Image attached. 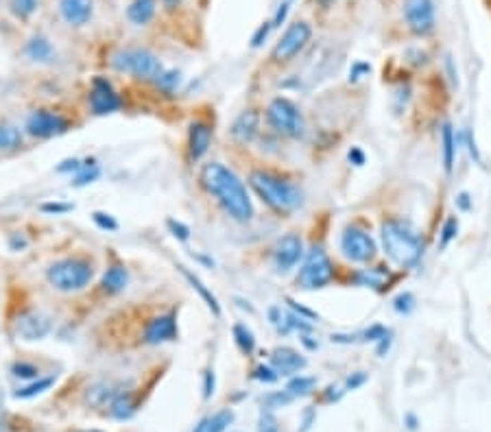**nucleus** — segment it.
<instances>
[{"instance_id":"nucleus-16","label":"nucleus","mask_w":491,"mask_h":432,"mask_svg":"<svg viewBox=\"0 0 491 432\" xmlns=\"http://www.w3.org/2000/svg\"><path fill=\"white\" fill-rule=\"evenodd\" d=\"M232 138L240 144H249L256 140V135L260 133V113L256 109H244L240 111L236 121L230 127Z\"/></svg>"},{"instance_id":"nucleus-51","label":"nucleus","mask_w":491,"mask_h":432,"mask_svg":"<svg viewBox=\"0 0 491 432\" xmlns=\"http://www.w3.org/2000/svg\"><path fill=\"white\" fill-rule=\"evenodd\" d=\"M456 203H459V208H461V210H470V208H472L470 195H467V192H461V195L456 197Z\"/></svg>"},{"instance_id":"nucleus-49","label":"nucleus","mask_w":491,"mask_h":432,"mask_svg":"<svg viewBox=\"0 0 491 432\" xmlns=\"http://www.w3.org/2000/svg\"><path fill=\"white\" fill-rule=\"evenodd\" d=\"M271 27H273V25H262V27L258 29V33L254 35V47H260L262 39H266V35H269Z\"/></svg>"},{"instance_id":"nucleus-32","label":"nucleus","mask_w":491,"mask_h":432,"mask_svg":"<svg viewBox=\"0 0 491 432\" xmlns=\"http://www.w3.org/2000/svg\"><path fill=\"white\" fill-rule=\"evenodd\" d=\"M180 83H182V75L177 70H164L158 79H155V85H158L166 94H173L175 90L180 87Z\"/></svg>"},{"instance_id":"nucleus-13","label":"nucleus","mask_w":491,"mask_h":432,"mask_svg":"<svg viewBox=\"0 0 491 432\" xmlns=\"http://www.w3.org/2000/svg\"><path fill=\"white\" fill-rule=\"evenodd\" d=\"M90 107L97 116H105V113H114L123 107V99L114 90L111 81H107L105 77H97L92 81V90H90Z\"/></svg>"},{"instance_id":"nucleus-12","label":"nucleus","mask_w":491,"mask_h":432,"mask_svg":"<svg viewBox=\"0 0 491 432\" xmlns=\"http://www.w3.org/2000/svg\"><path fill=\"white\" fill-rule=\"evenodd\" d=\"M302 258H304V242H302L299 234H295V232L282 236L273 247V266L280 273L295 269Z\"/></svg>"},{"instance_id":"nucleus-48","label":"nucleus","mask_w":491,"mask_h":432,"mask_svg":"<svg viewBox=\"0 0 491 432\" xmlns=\"http://www.w3.org/2000/svg\"><path fill=\"white\" fill-rule=\"evenodd\" d=\"M349 162L354 164V166H363L365 164V153L359 149V147H352V151H349Z\"/></svg>"},{"instance_id":"nucleus-2","label":"nucleus","mask_w":491,"mask_h":432,"mask_svg":"<svg viewBox=\"0 0 491 432\" xmlns=\"http://www.w3.org/2000/svg\"><path fill=\"white\" fill-rule=\"evenodd\" d=\"M380 240L387 258L402 269L415 266L423 256V238L409 221L387 218L380 227Z\"/></svg>"},{"instance_id":"nucleus-31","label":"nucleus","mask_w":491,"mask_h":432,"mask_svg":"<svg viewBox=\"0 0 491 432\" xmlns=\"http://www.w3.org/2000/svg\"><path fill=\"white\" fill-rule=\"evenodd\" d=\"M53 378H39V380H35L33 384H29V386H25V389H18L15 393H13V397L15 400H31V397H35V395H39V393H44V391H49L51 386H53Z\"/></svg>"},{"instance_id":"nucleus-17","label":"nucleus","mask_w":491,"mask_h":432,"mask_svg":"<svg viewBox=\"0 0 491 432\" xmlns=\"http://www.w3.org/2000/svg\"><path fill=\"white\" fill-rule=\"evenodd\" d=\"M269 360H271V367L280 376H297L306 367V358L293 347H275Z\"/></svg>"},{"instance_id":"nucleus-47","label":"nucleus","mask_w":491,"mask_h":432,"mask_svg":"<svg viewBox=\"0 0 491 432\" xmlns=\"http://www.w3.org/2000/svg\"><path fill=\"white\" fill-rule=\"evenodd\" d=\"M371 68L367 66V63H354V68H352V73H349V81H359V79H363V75L365 73H369Z\"/></svg>"},{"instance_id":"nucleus-1","label":"nucleus","mask_w":491,"mask_h":432,"mask_svg":"<svg viewBox=\"0 0 491 432\" xmlns=\"http://www.w3.org/2000/svg\"><path fill=\"white\" fill-rule=\"evenodd\" d=\"M201 184L204 188L216 197V201L223 206L234 221L247 223L254 218V203L247 192V186L242 184L240 177L220 162H208L201 168Z\"/></svg>"},{"instance_id":"nucleus-11","label":"nucleus","mask_w":491,"mask_h":432,"mask_svg":"<svg viewBox=\"0 0 491 432\" xmlns=\"http://www.w3.org/2000/svg\"><path fill=\"white\" fill-rule=\"evenodd\" d=\"M404 18L415 35H428L435 29V3L433 0H404Z\"/></svg>"},{"instance_id":"nucleus-6","label":"nucleus","mask_w":491,"mask_h":432,"mask_svg":"<svg viewBox=\"0 0 491 432\" xmlns=\"http://www.w3.org/2000/svg\"><path fill=\"white\" fill-rule=\"evenodd\" d=\"M266 123L275 133L286 135V138H302L306 133V121L302 109L286 97H275L269 103V107H266Z\"/></svg>"},{"instance_id":"nucleus-33","label":"nucleus","mask_w":491,"mask_h":432,"mask_svg":"<svg viewBox=\"0 0 491 432\" xmlns=\"http://www.w3.org/2000/svg\"><path fill=\"white\" fill-rule=\"evenodd\" d=\"M232 421H234V413L230 411V408H225V411H218L216 415L210 417L206 432H225Z\"/></svg>"},{"instance_id":"nucleus-20","label":"nucleus","mask_w":491,"mask_h":432,"mask_svg":"<svg viewBox=\"0 0 491 432\" xmlns=\"http://www.w3.org/2000/svg\"><path fill=\"white\" fill-rule=\"evenodd\" d=\"M125 391L123 384H116V382H109V380H101V382H94L90 389H87V404L92 406H109L111 402H114V397Z\"/></svg>"},{"instance_id":"nucleus-43","label":"nucleus","mask_w":491,"mask_h":432,"mask_svg":"<svg viewBox=\"0 0 491 432\" xmlns=\"http://www.w3.org/2000/svg\"><path fill=\"white\" fill-rule=\"evenodd\" d=\"M214 386H216V378H214V371L208 369L204 374V400H210L214 395Z\"/></svg>"},{"instance_id":"nucleus-42","label":"nucleus","mask_w":491,"mask_h":432,"mask_svg":"<svg viewBox=\"0 0 491 432\" xmlns=\"http://www.w3.org/2000/svg\"><path fill=\"white\" fill-rule=\"evenodd\" d=\"M166 225H168V230L173 232V236H175V238H180V240H188V238H190V227H188V225H184L182 221L168 218V221H166Z\"/></svg>"},{"instance_id":"nucleus-14","label":"nucleus","mask_w":491,"mask_h":432,"mask_svg":"<svg viewBox=\"0 0 491 432\" xmlns=\"http://www.w3.org/2000/svg\"><path fill=\"white\" fill-rule=\"evenodd\" d=\"M51 319L44 312L39 310H27V312H22L18 316V321H15V330H18V336L20 338H25V340H39L44 336H49L51 334Z\"/></svg>"},{"instance_id":"nucleus-37","label":"nucleus","mask_w":491,"mask_h":432,"mask_svg":"<svg viewBox=\"0 0 491 432\" xmlns=\"http://www.w3.org/2000/svg\"><path fill=\"white\" fill-rule=\"evenodd\" d=\"M293 400V395L288 393V391H275V393H269L264 397V404H266V408H282V406H286L288 402Z\"/></svg>"},{"instance_id":"nucleus-52","label":"nucleus","mask_w":491,"mask_h":432,"mask_svg":"<svg viewBox=\"0 0 491 432\" xmlns=\"http://www.w3.org/2000/svg\"><path fill=\"white\" fill-rule=\"evenodd\" d=\"M310 424H312V411H306V415H304V428H302V432H306V430L310 428Z\"/></svg>"},{"instance_id":"nucleus-34","label":"nucleus","mask_w":491,"mask_h":432,"mask_svg":"<svg viewBox=\"0 0 491 432\" xmlns=\"http://www.w3.org/2000/svg\"><path fill=\"white\" fill-rule=\"evenodd\" d=\"M9 7H11L13 16L25 20V18L33 16V11L37 9V0H9Z\"/></svg>"},{"instance_id":"nucleus-8","label":"nucleus","mask_w":491,"mask_h":432,"mask_svg":"<svg viewBox=\"0 0 491 432\" xmlns=\"http://www.w3.org/2000/svg\"><path fill=\"white\" fill-rule=\"evenodd\" d=\"M341 252L349 262L367 264L375 258L378 247L367 230H363L359 225H349L341 234Z\"/></svg>"},{"instance_id":"nucleus-9","label":"nucleus","mask_w":491,"mask_h":432,"mask_svg":"<svg viewBox=\"0 0 491 432\" xmlns=\"http://www.w3.org/2000/svg\"><path fill=\"white\" fill-rule=\"evenodd\" d=\"M310 35H312V29H310L308 22H293V25L284 31L280 42L275 44L273 59L278 63L291 61L295 55H299L306 49V44L310 42Z\"/></svg>"},{"instance_id":"nucleus-27","label":"nucleus","mask_w":491,"mask_h":432,"mask_svg":"<svg viewBox=\"0 0 491 432\" xmlns=\"http://www.w3.org/2000/svg\"><path fill=\"white\" fill-rule=\"evenodd\" d=\"M232 332H234V338H236V345L240 347V352L242 354H254V350H256V336H254V332L244 326V323H234V328H232Z\"/></svg>"},{"instance_id":"nucleus-35","label":"nucleus","mask_w":491,"mask_h":432,"mask_svg":"<svg viewBox=\"0 0 491 432\" xmlns=\"http://www.w3.org/2000/svg\"><path fill=\"white\" fill-rule=\"evenodd\" d=\"M13 376L15 378H22V380H33L39 376V369L35 365H31V362H15V365L11 367Z\"/></svg>"},{"instance_id":"nucleus-4","label":"nucleus","mask_w":491,"mask_h":432,"mask_svg":"<svg viewBox=\"0 0 491 432\" xmlns=\"http://www.w3.org/2000/svg\"><path fill=\"white\" fill-rule=\"evenodd\" d=\"M94 278V266L85 258H63L46 269V280L61 292L83 290Z\"/></svg>"},{"instance_id":"nucleus-29","label":"nucleus","mask_w":491,"mask_h":432,"mask_svg":"<svg viewBox=\"0 0 491 432\" xmlns=\"http://www.w3.org/2000/svg\"><path fill=\"white\" fill-rule=\"evenodd\" d=\"M99 175H101V168H99L97 160H87V162H83L81 171L75 173L73 186L83 188V186H87V184H94V181L99 179Z\"/></svg>"},{"instance_id":"nucleus-50","label":"nucleus","mask_w":491,"mask_h":432,"mask_svg":"<svg viewBox=\"0 0 491 432\" xmlns=\"http://www.w3.org/2000/svg\"><path fill=\"white\" fill-rule=\"evenodd\" d=\"M286 13H288V3H282V5H280V9H278V13H275L273 27H280V25H282V22L286 20Z\"/></svg>"},{"instance_id":"nucleus-36","label":"nucleus","mask_w":491,"mask_h":432,"mask_svg":"<svg viewBox=\"0 0 491 432\" xmlns=\"http://www.w3.org/2000/svg\"><path fill=\"white\" fill-rule=\"evenodd\" d=\"M258 432H280V424L271 411H262L258 419Z\"/></svg>"},{"instance_id":"nucleus-39","label":"nucleus","mask_w":491,"mask_h":432,"mask_svg":"<svg viewBox=\"0 0 491 432\" xmlns=\"http://www.w3.org/2000/svg\"><path fill=\"white\" fill-rule=\"evenodd\" d=\"M254 378L258 382H264V384H273V382H278L280 374L271 365H260V367L254 369Z\"/></svg>"},{"instance_id":"nucleus-10","label":"nucleus","mask_w":491,"mask_h":432,"mask_svg":"<svg viewBox=\"0 0 491 432\" xmlns=\"http://www.w3.org/2000/svg\"><path fill=\"white\" fill-rule=\"evenodd\" d=\"M27 133L33 135V138H55V135H61L70 129V123L66 116H61V113L57 111H51V109H37L33 111L31 116L27 118V125H25Z\"/></svg>"},{"instance_id":"nucleus-38","label":"nucleus","mask_w":491,"mask_h":432,"mask_svg":"<svg viewBox=\"0 0 491 432\" xmlns=\"http://www.w3.org/2000/svg\"><path fill=\"white\" fill-rule=\"evenodd\" d=\"M459 234V221L454 216H450L448 221H445L443 230H441V247L450 245V240H454Z\"/></svg>"},{"instance_id":"nucleus-24","label":"nucleus","mask_w":491,"mask_h":432,"mask_svg":"<svg viewBox=\"0 0 491 432\" xmlns=\"http://www.w3.org/2000/svg\"><path fill=\"white\" fill-rule=\"evenodd\" d=\"M155 9H158L155 0H133V3L127 7V18L133 22V25L142 27V25H147V22L153 20Z\"/></svg>"},{"instance_id":"nucleus-30","label":"nucleus","mask_w":491,"mask_h":432,"mask_svg":"<svg viewBox=\"0 0 491 432\" xmlns=\"http://www.w3.org/2000/svg\"><path fill=\"white\" fill-rule=\"evenodd\" d=\"M22 144V131L13 125H0V151H13Z\"/></svg>"},{"instance_id":"nucleus-53","label":"nucleus","mask_w":491,"mask_h":432,"mask_svg":"<svg viewBox=\"0 0 491 432\" xmlns=\"http://www.w3.org/2000/svg\"><path fill=\"white\" fill-rule=\"evenodd\" d=\"M404 419H406V424H409V428H411V430H417V417H415V415H411V413H409Z\"/></svg>"},{"instance_id":"nucleus-28","label":"nucleus","mask_w":491,"mask_h":432,"mask_svg":"<svg viewBox=\"0 0 491 432\" xmlns=\"http://www.w3.org/2000/svg\"><path fill=\"white\" fill-rule=\"evenodd\" d=\"M315 386H317V380H315V378L297 374L295 378H291V382H288L286 391L291 393L293 397H304V395H310L312 391H315Z\"/></svg>"},{"instance_id":"nucleus-18","label":"nucleus","mask_w":491,"mask_h":432,"mask_svg":"<svg viewBox=\"0 0 491 432\" xmlns=\"http://www.w3.org/2000/svg\"><path fill=\"white\" fill-rule=\"evenodd\" d=\"M212 144V127L204 121H194L188 127V153L190 160L197 162L201 160Z\"/></svg>"},{"instance_id":"nucleus-55","label":"nucleus","mask_w":491,"mask_h":432,"mask_svg":"<svg viewBox=\"0 0 491 432\" xmlns=\"http://www.w3.org/2000/svg\"><path fill=\"white\" fill-rule=\"evenodd\" d=\"M177 3H180V0H164V5H166L168 9H175V7H177Z\"/></svg>"},{"instance_id":"nucleus-23","label":"nucleus","mask_w":491,"mask_h":432,"mask_svg":"<svg viewBox=\"0 0 491 432\" xmlns=\"http://www.w3.org/2000/svg\"><path fill=\"white\" fill-rule=\"evenodd\" d=\"M107 408H109V415L114 419L127 421V419H131L133 415H136V400H133V395L129 391H120Z\"/></svg>"},{"instance_id":"nucleus-21","label":"nucleus","mask_w":491,"mask_h":432,"mask_svg":"<svg viewBox=\"0 0 491 432\" xmlns=\"http://www.w3.org/2000/svg\"><path fill=\"white\" fill-rule=\"evenodd\" d=\"M127 284H129V273H127V269H125L123 264H111V266L105 271L103 282H101V286H103V290H105L107 295H118V292H123V290L127 288Z\"/></svg>"},{"instance_id":"nucleus-54","label":"nucleus","mask_w":491,"mask_h":432,"mask_svg":"<svg viewBox=\"0 0 491 432\" xmlns=\"http://www.w3.org/2000/svg\"><path fill=\"white\" fill-rule=\"evenodd\" d=\"M208 421H210V419H204V421H201V424L197 426V430H192V432H206V430H208Z\"/></svg>"},{"instance_id":"nucleus-3","label":"nucleus","mask_w":491,"mask_h":432,"mask_svg":"<svg viewBox=\"0 0 491 432\" xmlns=\"http://www.w3.org/2000/svg\"><path fill=\"white\" fill-rule=\"evenodd\" d=\"M249 186L262 199V203H266L278 214H291L299 210L304 203V195L293 181L271 171H251Z\"/></svg>"},{"instance_id":"nucleus-7","label":"nucleus","mask_w":491,"mask_h":432,"mask_svg":"<svg viewBox=\"0 0 491 432\" xmlns=\"http://www.w3.org/2000/svg\"><path fill=\"white\" fill-rule=\"evenodd\" d=\"M334 264L323 247H312L297 276V284L306 290H317L332 282Z\"/></svg>"},{"instance_id":"nucleus-41","label":"nucleus","mask_w":491,"mask_h":432,"mask_svg":"<svg viewBox=\"0 0 491 432\" xmlns=\"http://www.w3.org/2000/svg\"><path fill=\"white\" fill-rule=\"evenodd\" d=\"M393 308H395L399 314H409V312L415 308V297H413L411 292H402V295H397V297H395Z\"/></svg>"},{"instance_id":"nucleus-56","label":"nucleus","mask_w":491,"mask_h":432,"mask_svg":"<svg viewBox=\"0 0 491 432\" xmlns=\"http://www.w3.org/2000/svg\"><path fill=\"white\" fill-rule=\"evenodd\" d=\"M79 432H101V430H79Z\"/></svg>"},{"instance_id":"nucleus-45","label":"nucleus","mask_w":491,"mask_h":432,"mask_svg":"<svg viewBox=\"0 0 491 432\" xmlns=\"http://www.w3.org/2000/svg\"><path fill=\"white\" fill-rule=\"evenodd\" d=\"M367 382V376L363 374V371H356L354 376H349L347 378V382H345V391H354V389H359L361 384H365Z\"/></svg>"},{"instance_id":"nucleus-22","label":"nucleus","mask_w":491,"mask_h":432,"mask_svg":"<svg viewBox=\"0 0 491 432\" xmlns=\"http://www.w3.org/2000/svg\"><path fill=\"white\" fill-rule=\"evenodd\" d=\"M25 53H27V57L31 61H37V63H51L55 59L53 44L46 37H42V35H35V37L29 39Z\"/></svg>"},{"instance_id":"nucleus-15","label":"nucleus","mask_w":491,"mask_h":432,"mask_svg":"<svg viewBox=\"0 0 491 432\" xmlns=\"http://www.w3.org/2000/svg\"><path fill=\"white\" fill-rule=\"evenodd\" d=\"M177 338V316L175 312H164L153 316L144 328V343L147 345H162Z\"/></svg>"},{"instance_id":"nucleus-5","label":"nucleus","mask_w":491,"mask_h":432,"mask_svg":"<svg viewBox=\"0 0 491 432\" xmlns=\"http://www.w3.org/2000/svg\"><path fill=\"white\" fill-rule=\"evenodd\" d=\"M111 68L123 75H131L136 79L153 81L158 79L166 68L162 66L160 57L147 49H120L111 55Z\"/></svg>"},{"instance_id":"nucleus-25","label":"nucleus","mask_w":491,"mask_h":432,"mask_svg":"<svg viewBox=\"0 0 491 432\" xmlns=\"http://www.w3.org/2000/svg\"><path fill=\"white\" fill-rule=\"evenodd\" d=\"M441 144H443V168L445 173H452L454 157H456V135L450 123H445L441 129Z\"/></svg>"},{"instance_id":"nucleus-40","label":"nucleus","mask_w":491,"mask_h":432,"mask_svg":"<svg viewBox=\"0 0 491 432\" xmlns=\"http://www.w3.org/2000/svg\"><path fill=\"white\" fill-rule=\"evenodd\" d=\"M94 223L101 227L103 232H116L118 230V221L111 216V214H105V212H94L92 214Z\"/></svg>"},{"instance_id":"nucleus-44","label":"nucleus","mask_w":491,"mask_h":432,"mask_svg":"<svg viewBox=\"0 0 491 432\" xmlns=\"http://www.w3.org/2000/svg\"><path fill=\"white\" fill-rule=\"evenodd\" d=\"M81 166H83V162L81 160H77V157H73V160H63L59 166H57V173H79L81 171Z\"/></svg>"},{"instance_id":"nucleus-26","label":"nucleus","mask_w":491,"mask_h":432,"mask_svg":"<svg viewBox=\"0 0 491 432\" xmlns=\"http://www.w3.org/2000/svg\"><path fill=\"white\" fill-rule=\"evenodd\" d=\"M177 269H180V271H182V276H184V278H186V280L190 282V286H192V288H197V292L201 295V300H204V302L208 304V308H210V310H212V312H214L216 316H220V306H218V302H216V297H214V295H212V292L208 290V286H206L204 282H201V280H199V278L194 276V273H190V271H188L186 266H182V264H180V266H177Z\"/></svg>"},{"instance_id":"nucleus-19","label":"nucleus","mask_w":491,"mask_h":432,"mask_svg":"<svg viewBox=\"0 0 491 432\" xmlns=\"http://www.w3.org/2000/svg\"><path fill=\"white\" fill-rule=\"evenodd\" d=\"M59 11L70 27H83L92 18V0H59Z\"/></svg>"},{"instance_id":"nucleus-46","label":"nucleus","mask_w":491,"mask_h":432,"mask_svg":"<svg viewBox=\"0 0 491 432\" xmlns=\"http://www.w3.org/2000/svg\"><path fill=\"white\" fill-rule=\"evenodd\" d=\"M42 210L44 212H53V214H63V212H70L73 206H68V203H44Z\"/></svg>"}]
</instances>
